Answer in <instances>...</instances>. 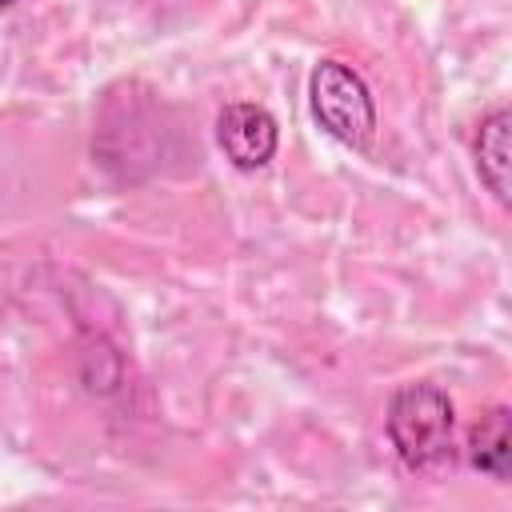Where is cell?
I'll return each mask as SVG.
<instances>
[{
	"label": "cell",
	"instance_id": "3957f363",
	"mask_svg": "<svg viewBox=\"0 0 512 512\" xmlns=\"http://www.w3.org/2000/svg\"><path fill=\"white\" fill-rule=\"evenodd\" d=\"M216 140H220V152L228 156L232 168L240 172H256L264 168L272 156H276V144H280V132H276V120L268 116V108L260 104H228L216 120Z\"/></svg>",
	"mask_w": 512,
	"mask_h": 512
},
{
	"label": "cell",
	"instance_id": "7a4b0ae2",
	"mask_svg": "<svg viewBox=\"0 0 512 512\" xmlns=\"http://www.w3.org/2000/svg\"><path fill=\"white\" fill-rule=\"evenodd\" d=\"M316 124L344 148H364L376 132V108L364 76L344 60H320L308 80Z\"/></svg>",
	"mask_w": 512,
	"mask_h": 512
},
{
	"label": "cell",
	"instance_id": "8992f818",
	"mask_svg": "<svg viewBox=\"0 0 512 512\" xmlns=\"http://www.w3.org/2000/svg\"><path fill=\"white\" fill-rule=\"evenodd\" d=\"M4 4H8V0H0V8H4Z\"/></svg>",
	"mask_w": 512,
	"mask_h": 512
},
{
	"label": "cell",
	"instance_id": "5b68a950",
	"mask_svg": "<svg viewBox=\"0 0 512 512\" xmlns=\"http://www.w3.org/2000/svg\"><path fill=\"white\" fill-rule=\"evenodd\" d=\"M508 128H512V112L492 108L476 132V168L500 204H508V164H512L508 160Z\"/></svg>",
	"mask_w": 512,
	"mask_h": 512
},
{
	"label": "cell",
	"instance_id": "277c9868",
	"mask_svg": "<svg viewBox=\"0 0 512 512\" xmlns=\"http://www.w3.org/2000/svg\"><path fill=\"white\" fill-rule=\"evenodd\" d=\"M468 460L492 476V480H508V464H512V416L508 408H488L468 436Z\"/></svg>",
	"mask_w": 512,
	"mask_h": 512
},
{
	"label": "cell",
	"instance_id": "6da1fadb",
	"mask_svg": "<svg viewBox=\"0 0 512 512\" xmlns=\"http://www.w3.org/2000/svg\"><path fill=\"white\" fill-rule=\"evenodd\" d=\"M456 412L436 384H404L388 400V440L408 468H436L452 456Z\"/></svg>",
	"mask_w": 512,
	"mask_h": 512
}]
</instances>
